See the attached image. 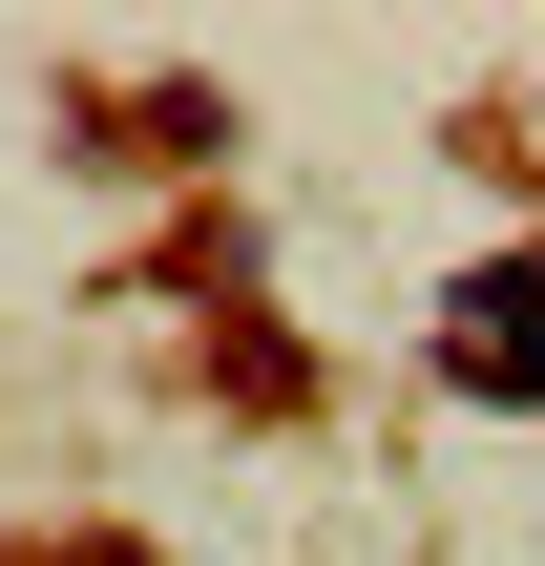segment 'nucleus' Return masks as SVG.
Masks as SVG:
<instances>
[{
	"label": "nucleus",
	"instance_id": "nucleus-1",
	"mask_svg": "<svg viewBox=\"0 0 545 566\" xmlns=\"http://www.w3.org/2000/svg\"><path fill=\"white\" fill-rule=\"evenodd\" d=\"M441 378L462 399H545V252H504V273L441 294Z\"/></svg>",
	"mask_w": 545,
	"mask_h": 566
},
{
	"label": "nucleus",
	"instance_id": "nucleus-2",
	"mask_svg": "<svg viewBox=\"0 0 545 566\" xmlns=\"http://www.w3.org/2000/svg\"><path fill=\"white\" fill-rule=\"evenodd\" d=\"M63 566H126V546H63Z\"/></svg>",
	"mask_w": 545,
	"mask_h": 566
}]
</instances>
